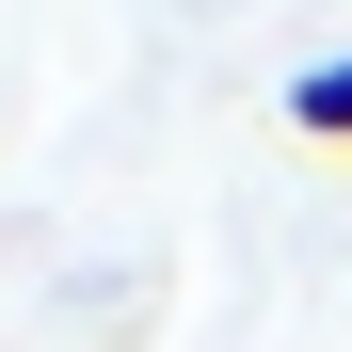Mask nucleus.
I'll return each mask as SVG.
<instances>
[{"mask_svg":"<svg viewBox=\"0 0 352 352\" xmlns=\"http://www.w3.org/2000/svg\"><path fill=\"white\" fill-rule=\"evenodd\" d=\"M288 129H305V144H336V160H352V65H305V80H288Z\"/></svg>","mask_w":352,"mask_h":352,"instance_id":"obj_1","label":"nucleus"}]
</instances>
